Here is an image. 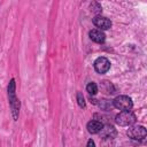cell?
Segmentation results:
<instances>
[{
	"label": "cell",
	"mask_w": 147,
	"mask_h": 147,
	"mask_svg": "<svg viewBox=\"0 0 147 147\" xmlns=\"http://www.w3.org/2000/svg\"><path fill=\"white\" fill-rule=\"evenodd\" d=\"M115 121L121 126H130L136 122V116L130 110H122L119 114L116 115Z\"/></svg>",
	"instance_id": "1"
},
{
	"label": "cell",
	"mask_w": 147,
	"mask_h": 147,
	"mask_svg": "<svg viewBox=\"0 0 147 147\" xmlns=\"http://www.w3.org/2000/svg\"><path fill=\"white\" fill-rule=\"evenodd\" d=\"M113 106L119 110H131L133 107L132 99L127 95H118L113 101Z\"/></svg>",
	"instance_id": "2"
},
{
	"label": "cell",
	"mask_w": 147,
	"mask_h": 147,
	"mask_svg": "<svg viewBox=\"0 0 147 147\" xmlns=\"http://www.w3.org/2000/svg\"><path fill=\"white\" fill-rule=\"evenodd\" d=\"M146 134H147V131L141 125H136L127 130V136L133 140H141L146 137Z\"/></svg>",
	"instance_id": "3"
},
{
	"label": "cell",
	"mask_w": 147,
	"mask_h": 147,
	"mask_svg": "<svg viewBox=\"0 0 147 147\" xmlns=\"http://www.w3.org/2000/svg\"><path fill=\"white\" fill-rule=\"evenodd\" d=\"M110 68V62L106 57H98L94 62V69L99 74H105L109 70Z\"/></svg>",
	"instance_id": "4"
},
{
	"label": "cell",
	"mask_w": 147,
	"mask_h": 147,
	"mask_svg": "<svg viewBox=\"0 0 147 147\" xmlns=\"http://www.w3.org/2000/svg\"><path fill=\"white\" fill-rule=\"evenodd\" d=\"M93 23L96 28H100L101 30H107L111 26V22L107 17H103V16H100V15H96L93 18Z\"/></svg>",
	"instance_id": "5"
},
{
	"label": "cell",
	"mask_w": 147,
	"mask_h": 147,
	"mask_svg": "<svg viewBox=\"0 0 147 147\" xmlns=\"http://www.w3.org/2000/svg\"><path fill=\"white\" fill-rule=\"evenodd\" d=\"M99 133L103 139H113L116 136V130L111 125H105V126L102 125V127H101Z\"/></svg>",
	"instance_id": "6"
},
{
	"label": "cell",
	"mask_w": 147,
	"mask_h": 147,
	"mask_svg": "<svg viewBox=\"0 0 147 147\" xmlns=\"http://www.w3.org/2000/svg\"><path fill=\"white\" fill-rule=\"evenodd\" d=\"M88 36H90L91 40H93V41H95V42H99V44H102V42L106 40L105 33H103L101 30H99V29H93V30H91L90 33H88Z\"/></svg>",
	"instance_id": "7"
},
{
	"label": "cell",
	"mask_w": 147,
	"mask_h": 147,
	"mask_svg": "<svg viewBox=\"0 0 147 147\" xmlns=\"http://www.w3.org/2000/svg\"><path fill=\"white\" fill-rule=\"evenodd\" d=\"M101 127H102V123L99 122V121H90L87 123V131L90 133H92V134L99 133Z\"/></svg>",
	"instance_id": "8"
},
{
	"label": "cell",
	"mask_w": 147,
	"mask_h": 147,
	"mask_svg": "<svg viewBox=\"0 0 147 147\" xmlns=\"http://www.w3.org/2000/svg\"><path fill=\"white\" fill-rule=\"evenodd\" d=\"M8 96H9V102L14 101L16 99L15 96V80L10 79L9 85H8Z\"/></svg>",
	"instance_id": "9"
},
{
	"label": "cell",
	"mask_w": 147,
	"mask_h": 147,
	"mask_svg": "<svg viewBox=\"0 0 147 147\" xmlns=\"http://www.w3.org/2000/svg\"><path fill=\"white\" fill-rule=\"evenodd\" d=\"M10 107H11V113H13V117L16 121L18 117V109H20V101L17 99H15L14 101L10 102Z\"/></svg>",
	"instance_id": "10"
},
{
	"label": "cell",
	"mask_w": 147,
	"mask_h": 147,
	"mask_svg": "<svg viewBox=\"0 0 147 147\" xmlns=\"http://www.w3.org/2000/svg\"><path fill=\"white\" fill-rule=\"evenodd\" d=\"M86 91L88 92V94H91V95H95L96 93H98V85L95 84V83H90V84H87V86H86Z\"/></svg>",
	"instance_id": "11"
},
{
	"label": "cell",
	"mask_w": 147,
	"mask_h": 147,
	"mask_svg": "<svg viewBox=\"0 0 147 147\" xmlns=\"http://www.w3.org/2000/svg\"><path fill=\"white\" fill-rule=\"evenodd\" d=\"M77 102H78V106L80 108H85L86 103H85V99H84V95L82 92H78L77 93Z\"/></svg>",
	"instance_id": "12"
},
{
	"label": "cell",
	"mask_w": 147,
	"mask_h": 147,
	"mask_svg": "<svg viewBox=\"0 0 147 147\" xmlns=\"http://www.w3.org/2000/svg\"><path fill=\"white\" fill-rule=\"evenodd\" d=\"M90 8H91V10L93 13H100L101 11V6L98 2H92L91 6H90Z\"/></svg>",
	"instance_id": "13"
},
{
	"label": "cell",
	"mask_w": 147,
	"mask_h": 147,
	"mask_svg": "<svg viewBox=\"0 0 147 147\" xmlns=\"http://www.w3.org/2000/svg\"><path fill=\"white\" fill-rule=\"evenodd\" d=\"M100 102H96L102 109H108L109 108V106H111L110 103H109V101H107V100H99Z\"/></svg>",
	"instance_id": "14"
},
{
	"label": "cell",
	"mask_w": 147,
	"mask_h": 147,
	"mask_svg": "<svg viewBox=\"0 0 147 147\" xmlns=\"http://www.w3.org/2000/svg\"><path fill=\"white\" fill-rule=\"evenodd\" d=\"M94 145H95V144H94V141H93L92 139L87 141V147H94Z\"/></svg>",
	"instance_id": "15"
}]
</instances>
